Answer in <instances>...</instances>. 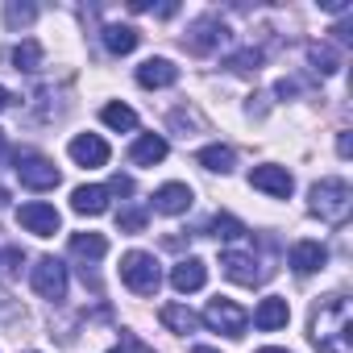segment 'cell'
Wrapping results in <instances>:
<instances>
[{
  "label": "cell",
  "mask_w": 353,
  "mask_h": 353,
  "mask_svg": "<svg viewBox=\"0 0 353 353\" xmlns=\"http://www.w3.org/2000/svg\"><path fill=\"white\" fill-rule=\"evenodd\" d=\"M312 345L320 353H353V312L345 295H324L312 307Z\"/></svg>",
  "instance_id": "cell-1"
},
{
  "label": "cell",
  "mask_w": 353,
  "mask_h": 353,
  "mask_svg": "<svg viewBox=\"0 0 353 353\" xmlns=\"http://www.w3.org/2000/svg\"><path fill=\"white\" fill-rule=\"evenodd\" d=\"M307 208L324 221V225H345L353 212V188L345 179H320L307 192Z\"/></svg>",
  "instance_id": "cell-2"
},
{
  "label": "cell",
  "mask_w": 353,
  "mask_h": 353,
  "mask_svg": "<svg viewBox=\"0 0 353 353\" xmlns=\"http://www.w3.org/2000/svg\"><path fill=\"white\" fill-rule=\"evenodd\" d=\"M121 283H125L133 295H158V287H162V270H158L154 254H145V250H129V254L121 258Z\"/></svg>",
  "instance_id": "cell-3"
},
{
  "label": "cell",
  "mask_w": 353,
  "mask_h": 353,
  "mask_svg": "<svg viewBox=\"0 0 353 353\" xmlns=\"http://www.w3.org/2000/svg\"><path fill=\"white\" fill-rule=\"evenodd\" d=\"M13 170H17L21 188H30V192H50V188H59V179H63L59 166H54L46 154H38V150H17Z\"/></svg>",
  "instance_id": "cell-4"
},
{
  "label": "cell",
  "mask_w": 353,
  "mask_h": 353,
  "mask_svg": "<svg viewBox=\"0 0 353 353\" xmlns=\"http://www.w3.org/2000/svg\"><path fill=\"white\" fill-rule=\"evenodd\" d=\"M212 332H225V336H245V328H250V312L241 307V303H233V299H225V295H216V299H208V307H204V316H200Z\"/></svg>",
  "instance_id": "cell-5"
},
{
  "label": "cell",
  "mask_w": 353,
  "mask_h": 353,
  "mask_svg": "<svg viewBox=\"0 0 353 353\" xmlns=\"http://www.w3.org/2000/svg\"><path fill=\"white\" fill-rule=\"evenodd\" d=\"M30 283H34V291H38L42 299H50V303H63V299H67V266H63L59 258H38V266L30 270Z\"/></svg>",
  "instance_id": "cell-6"
},
{
  "label": "cell",
  "mask_w": 353,
  "mask_h": 353,
  "mask_svg": "<svg viewBox=\"0 0 353 353\" xmlns=\"http://www.w3.org/2000/svg\"><path fill=\"white\" fill-rule=\"evenodd\" d=\"M225 42H229V26H225L216 13L200 17V21L188 30V38H183V46H188L192 54H212V50H221Z\"/></svg>",
  "instance_id": "cell-7"
},
{
  "label": "cell",
  "mask_w": 353,
  "mask_h": 353,
  "mask_svg": "<svg viewBox=\"0 0 353 353\" xmlns=\"http://www.w3.org/2000/svg\"><path fill=\"white\" fill-rule=\"evenodd\" d=\"M17 221H21V229H26V233H34V237H54V233H59V225H63L59 208H54V204H42V200L21 204V208H17Z\"/></svg>",
  "instance_id": "cell-8"
},
{
  "label": "cell",
  "mask_w": 353,
  "mask_h": 353,
  "mask_svg": "<svg viewBox=\"0 0 353 353\" xmlns=\"http://www.w3.org/2000/svg\"><path fill=\"white\" fill-rule=\"evenodd\" d=\"M250 188H258V192H266V196H274V200H287V196L295 192V179H291L287 166L262 162V166L250 170Z\"/></svg>",
  "instance_id": "cell-9"
},
{
  "label": "cell",
  "mask_w": 353,
  "mask_h": 353,
  "mask_svg": "<svg viewBox=\"0 0 353 353\" xmlns=\"http://www.w3.org/2000/svg\"><path fill=\"white\" fill-rule=\"evenodd\" d=\"M221 270H225L233 283H241V287H258V283L266 279L262 262H258L254 254H245V250H225V254H221Z\"/></svg>",
  "instance_id": "cell-10"
},
{
  "label": "cell",
  "mask_w": 353,
  "mask_h": 353,
  "mask_svg": "<svg viewBox=\"0 0 353 353\" xmlns=\"http://www.w3.org/2000/svg\"><path fill=\"white\" fill-rule=\"evenodd\" d=\"M208 283V266L200 258H183V262H174L170 266V287L179 291V295H192V291H204Z\"/></svg>",
  "instance_id": "cell-11"
},
{
  "label": "cell",
  "mask_w": 353,
  "mask_h": 353,
  "mask_svg": "<svg viewBox=\"0 0 353 353\" xmlns=\"http://www.w3.org/2000/svg\"><path fill=\"white\" fill-rule=\"evenodd\" d=\"M71 158L79 162V166H108V141L100 137V133H79V137H71Z\"/></svg>",
  "instance_id": "cell-12"
},
{
  "label": "cell",
  "mask_w": 353,
  "mask_h": 353,
  "mask_svg": "<svg viewBox=\"0 0 353 353\" xmlns=\"http://www.w3.org/2000/svg\"><path fill=\"white\" fill-rule=\"evenodd\" d=\"M192 200H196V192H192L188 183H162V188L154 192V212H162V216H179V212L192 208Z\"/></svg>",
  "instance_id": "cell-13"
},
{
  "label": "cell",
  "mask_w": 353,
  "mask_h": 353,
  "mask_svg": "<svg viewBox=\"0 0 353 353\" xmlns=\"http://www.w3.org/2000/svg\"><path fill=\"white\" fill-rule=\"evenodd\" d=\"M71 208H75L79 216H100V212H108V208H112V192H108V188H100V183L75 188V192H71Z\"/></svg>",
  "instance_id": "cell-14"
},
{
  "label": "cell",
  "mask_w": 353,
  "mask_h": 353,
  "mask_svg": "<svg viewBox=\"0 0 353 353\" xmlns=\"http://www.w3.org/2000/svg\"><path fill=\"white\" fill-rule=\"evenodd\" d=\"M137 83L141 88H174L179 83V67H174L170 59H145L141 67H137Z\"/></svg>",
  "instance_id": "cell-15"
},
{
  "label": "cell",
  "mask_w": 353,
  "mask_h": 353,
  "mask_svg": "<svg viewBox=\"0 0 353 353\" xmlns=\"http://www.w3.org/2000/svg\"><path fill=\"white\" fill-rule=\"evenodd\" d=\"M166 150H170V145H166L162 133H141V137L129 145V162H133V166H158V162L166 158Z\"/></svg>",
  "instance_id": "cell-16"
},
{
  "label": "cell",
  "mask_w": 353,
  "mask_h": 353,
  "mask_svg": "<svg viewBox=\"0 0 353 353\" xmlns=\"http://www.w3.org/2000/svg\"><path fill=\"white\" fill-rule=\"evenodd\" d=\"M324 262H328V250L320 241H295L291 245V270L295 274H316Z\"/></svg>",
  "instance_id": "cell-17"
},
{
  "label": "cell",
  "mask_w": 353,
  "mask_h": 353,
  "mask_svg": "<svg viewBox=\"0 0 353 353\" xmlns=\"http://www.w3.org/2000/svg\"><path fill=\"white\" fill-rule=\"evenodd\" d=\"M287 320H291V307H287V299H279V295H266V299L254 307V324H258L262 332L287 328Z\"/></svg>",
  "instance_id": "cell-18"
},
{
  "label": "cell",
  "mask_w": 353,
  "mask_h": 353,
  "mask_svg": "<svg viewBox=\"0 0 353 353\" xmlns=\"http://www.w3.org/2000/svg\"><path fill=\"white\" fill-rule=\"evenodd\" d=\"M196 162H200L204 170H212V174H229V170L237 166V154H233V145L212 141V145H204V150L196 154Z\"/></svg>",
  "instance_id": "cell-19"
},
{
  "label": "cell",
  "mask_w": 353,
  "mask_h": 353,
  "mask_svg": "<svg viewBox=\"0 0 353 353\" xmlns=\"http://www.w3.org/2000/svg\"><path fill=\"white\" fill-rule=\"evenodd\" d=\"M158 320H162V324H166L170 332H183V336L200 328V316H196V312H192L188 303H166V307L158 312Z\"/></svg>",
  "instance_id": "cell-20"
},
{
  "label": "cell",
  "mask_w": 353,
  "mask_h": 353,
  "mask_svg": "<svg viewBox=\"0 0 353 353\" xmlns=\"http://www.w3.org/2000/svg\"><path fill=\"white\" fill-rule=\"evenodd\" d=\"M71 254L83 262H100L108 254V237L104 233H71Z\"/></svg>",
  "instance_id": "cell-21"
},
{
  "label": "cell",
  "mask_w": 353,
  "mask_h": 353,
  "mask_svg": "<svg viewBox=\"0 0 353 353\" xmlns=\"http://www.w3.org/2000/svg\"><path fill=\"white\" fill-rule=\"evenodd\" d=\"M137 42H141V34H137L133 26H104V46H108V54H133Z\"/></svg>",
  "instance_id": "cell-22"
},
{
  "label": "cell",
  "mask_w": 353,
  "mask_h": 353,
  "mask_svg": "<svg viewBox=\"0 0 353 353\" xmlns=\"http://www.w3.org/2000/svg\"><path fill=\"white\" fill-rule=\"evenodd\" d=\"M307 63H312L316 75H336V71H341V54H336L328 42H312V46H307Z\"/></svg>",
  "instance_id": "cell-23"
},
{
  "label": "cell",
  "mask_w": 353,
  "mask_h": 353,
  "mask_svg": "<svg viewBox=\"0 0 353 353\" xmlns=\"http://www.w3.org/2000/svg\"><path fill=\"white\" fill-rule=\"evenodd\" d=\"M100 121H104L108 129H117V133L137 129V112H133L129 104H104V108H100Z\"/></svg>",
  "instance_id": "cell-24"
},
{
  "label": "cell",
  "mask_w": 353,
  "mask_h": 353,
  "mask_svg": "<svg viewBox=\"0 0 353 353\" xmlns=\"http://www.w3.org/2000/svg\"><path fill=\"white\" fill-rule=\"evenodd\" d=\"M13 67H17V71H38V67H42V46H38L34 38H21V42L13 46Z\"/></svg>",
  "instance_id": "cell-25"
},
{
  "label": "cell",
  "mask_w": 353,
  "mask_h": 353,
  "mask_svg": "<svg viewBox=\"0 0 353 353\" xmlns=\"http://www.w3.org/2000/svg\"><path fill=\"white\" fill-rule=\"evenodd\" d=\"M266 63V54L258 50V46H245V50H237V54H229V71H237V75H250V71H258Z\"/></svg>",
  "instance_id": "cell-26"
},
{
  "label": "cell",
  "mask_w": 353,
  "mask_h": 353,
  "mask_svg": "<svg viewBox=\"0 0 353 353\" xmlns=\"http://www.w3.org/2000/svg\"><path fill=\"white\" fill-rule=\"evenodd\" d=\"M145 221H150V212H145L141 204H125V208L117 212V225H121V233H141V229H145Z\"/></svg>",
  "instance_id": "cell-27"
},
{
  "label": "cell",
  "mask_w": 353,
  "mask_h": 353,
  "mask_svg": "<svg viewBox=\"0 0 353 353\" xmlns=\"http://www.w3.org/2000/svg\"><path fill=\"white\" fill-rule=\"evenodd\" d=\"M212 237H225V241L245 237V225H241L237 216H216V221H212Z\"/></svg>",
  "instance_id": "cell-28"
},
{
  "label": "cell",
  "mask_w": 353,
  "mask_h": 353,
  "mask_svg": "<svg viewBox=\"0 0 353 353\" xmlns=\"http://www.w3.org/2000/svg\"><path fill=\"white\" fill-rule=\"evenodd\" d=\"M34 17H38L34 5H17V0H13V5H5V21H9L13 30H17V26H30Z\"/></svg>",
  "instance_id": "cell-29"
},
{
  "label": "cell",
  "mask_w": 353,
  "mask_h": 353,
  "mask_svg": "<svg viewBox=\"0 0 353 353\" xmlns=\"http://www.w3.org/2000/svg\"><path fill=\"white\" fill-rule=\"evenodd\" d=\"M274 92H279L283 100H291V96H299V83H295V79H279V88H274Z\"/></svg>",
  "instance_id": "cell-30"
},
{
  "label": "cell",
  "mask_w": 353,
  "mask_h": 353,
  "mask_svg": "<svg viewBox=\"0 0 353 353\" xmlns=\"http://www.w3.org/2000/svg\"><path fill=\"white\" fill-rule=\"evenodd\" d=\"M17 312H21V307H17V303L5 295V291H0V316H17Z\"/></svg>",
  "instance_id": "cell-31"
},
{
  "label": "cell",
  "mask_w": 353,
  "mask_h": 353,
  "mask_svg": "<svg viewBox=\"0 0 353 353\" xmlns=\"http://www.w3.org/2000/svg\"><path fill=\"white\" fill-rule=\"evenodd\" d=\"M336 154H341V158H349V154H353V141H349V133H341V137H336Z\"/></svg>",
  "instance_id": "cell-32"
},
{
  "label": "cell",
  "mask_w": 353,
  "mask_h": 353,
  "mask_svg": "<svg viewBox=\"0 0 353 353\" xmlns=\"http://www.w3.org/2000/svg\"><path fill=\"white\" fill-rule=\"evenodd\" d=\"M5 150H9V137H5V129H0V162H5Z\"/></svg>",
  "instance_id": "cell-33"
},
{
  "label": "cell",
  "mask_w": 353,
  "mask_h": 353,
  "mask_svg": "<svg viewBox=\"0 0 353 353\" xmlns=\"http://www.w3.org/2000/svg\"><path fill=\"white\" fill-rule=\"evenodd\" d=\"M9 100H13V96H9L5 88H0V112H5V108H9Z\"/></svg>",
  "instance_id": "cell-34"
},
{
  "label": "cell",
  "mask_w": 353,
  "mask_h": 353,
  "mask_svg": "<svg viewBox=\"0 0 353 353\" xmlns=\"http://www.w3.org/2000/svg\"><path fill=\"white\" fill-rule=\"evenodd\" d=\"M258 353H291V349H279V345H266V349H258Z\"/></svg>",
  "instance_id": "cell-35"
},
{
  "label": "cell",
  "mask_w": 353,
  "mask_h": 353,
  "mask_svg": "<svg viewBox=\"0 0 353 353\" xmlns=\"http://www.w3.org/2000/svg\"><path fill=\"white\" fill-rule=\"evenodd\" d=\"M192 353H216V349H208V345H196V349H192Z\"/></svg>",
  "instance_id": "cell-36"
},
{
  "label": "cell",
  "mask_w": 353,
  "mask_h": 353,
  "mask_svg": "<svg viewBox=\"0 0 353 353\" xmlns=\"http://www.w3.org/2000/svg\"><path fill=\"white\" fill-rule=\"evenodd\" d=\"M0 254H5V250H0Z\"/></svg>",
  "instance_id": "cell-37"
}]
</instances>
